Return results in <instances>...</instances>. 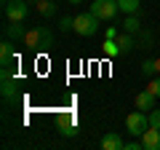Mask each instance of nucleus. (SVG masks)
<instances>
[{"mask_svg":"<svg viewBox=\"0 0 160 150\" xmlns=\"http://www.w3.org/2000/svg\"><path fill=\"white\" fill-rule=\"evenodd\" d=\"M24 46L29 48V51H48V48L53 46V32L48 27H43V24H38V27H32V29H27V35H24Z\"/></svg>","mask_w":160,"mask_h":150,"instance_id":"f257e3e1","label":"nucleus"},{"mask_svg":"<svg viewBox=\"0 0 160 150\" xmlns=\"http://www.w3.org/2000/svg\"><path fill=\"white\" fill-rule=\"evenodd\" d=\"M99 27H102V19H99L93 11H86V13H78V16H75V32H78L80 38L96 35Z\"/></svg>","mask_w":160,"mask_h":150,"instance_id":"f03ea898","label":"nucleus"},{"mask_svg":"<svg viewBox=\"0 0 160 150\" xmlns=\"http://www.w3.org/2000/svg\"><path fill=\"white\" fill-rule=\"evenodd\" d=\"M126 129H128V134H133V137H142V134L149 129V113H144V110H139V107L133 110V113H128Z\"/></svg>","mask_w":160,"mask_h":150,"instance_id":"7ed1b4c3","label":"nucleus"},{"mask_svg":"<svg viewBox=\"0 0 160 150\" xmlns=\"http://www.w3.org/2000/svg\"><path fill=\"white\" fill-rule=\"evenodd\" d=\"M3 13H6V22H24L29 16V3L27 0H11L3 6Z\"/></svg>","mask_w":160,"mask_h":150,"instance_id":"20e7f679","label":"nucleus"},{"mask_svg":"<svg viewBox=\"0 0 160 150\" xmlns=\"http://www.w3.org/2000/svg\"><path fill=\"white\" fill-rule=\"evenodd\" d=\"M91 11L96 13L102 22H112V19L118 16L120 6H118V0H93V3H91Z\"/></svg>","mask_w":160,"mask_h":150,"instance_id":"39448f33","label":"nucleus"},{"mask_svg":"<svg viewBox=\"0 0 160 150\" xmlns=\"http://www.w3.org/2000/svg\"><path fill=\"white\" fill-rule=\"evenodd\" d=\"M13 62H16V43L6 38L0 43V67H11Z\"/></svg>","mask_w":160,"mask_h":150,"instance_id":"423d86ee","label":"nucleus"},{"mask_svg":"<svg viewBox=\"0 0 160 150\" xmlns=\"http://www.w3.org/2000/svg\"><path fill=\"white\" fill-rule=\"evenodd\" d=\"M56 129H59V134H64V137H75V134H78V118L75 115H59Z\"/></svg>","mask_w":160,"mask_h":150,"instance_id":"0eeeda50","label":"nucleus"},{"mask_svg":"<svg viewBox=\"0 0 160 150\" xmlns=\"http://www.w3.org/2000/svg\"><path fill=\"white\" fill-rule=\"evenodd\" d=\"M142 147L144 150H160V129L149 126L147 131L142 134Z\"/></svg>","mask_w":160,"mask_h":150,"instance_id":"6e6552de","label":"nucleus"},{"mask_svg":"<svg viewBox=\"0 0 160 150\" xmlns=\"http://www.w3.org/2000/svg\"><path fill=\"white\" fill-rule=\"evenodd\" d=\"M24 35H27V29L22 27V22H6V27H3V38H8V40H24Z\"/></svg>","mask_w":160,"mask_h":150,"instance_id":"1a4fd4ad","label":"nucleus"},{"mask_svg":"<svg viewBox=\"0 0 160 150\" xmlns=\"http://www.w3.org/2000/svg\"><path fill=\"white\" fill-rule=\"evenodd\" d=\"M102 150H126V142L118 131H107L102 137Z\"/></svg>","mask_w":160,"mask_h":150,"instance_id":"9d476101","label":"nucleus"},{"mask_svg":"<svg viewBox=\"0 0 160 150\" xmlns=\"http://www.w3.org/2000/svg\"><path fill=\"white\" fill-rule=\"evenodd\" d=\"M0 91H3V99L6 102H13L19 94V83H16V75H11V78H3V83H0Z\"/></svg>","mask_w":160,"mask_h":150,"instance_id":"9b49d317","label":"nucleus"},{"mask_svg":"<svg viewBox=\"0 0 160 150\" xmlns=\"http://www.w3.org/2000/svg\"><path fill=\"white\" fill-rule=\"evenodd\" d=\"M155 99H158V97H155L149 88H144V91L136 94V99H133V102H136L139 110H144V113H147V110H155Z\"/></svg>","mask_w":160,"mask_h":150,"instance_id":"f8f14e48","label":"nucleus"},{"mask_svg":"<svg viewBox=\"0 0 160 150\" xmlns=\"http://www.w3.org/2000/svg\"><path fill=\"white\" fill-rule=\"evenodd\" d=\"M120 29L123 32H142V19H139V13H126V19H123V24H120Z\"/></svg>","mask_w":160,"mask_h":150,"instance_id":"ddd939ff","label":"nucleus"},{"mask_svg":"<svg viewBox=\"0 0 160 150\" xmlns=\"http://www.w3.org/2000/svg\"><path fill=\"white\" fill-rule=\"evenodd\" d=\"M35 8H38V13H40L43 19H53V16H56V11H59L53 0H38Z\"/></svg>","mask_w":160,"mask_h":150,"instance_id":"4468645a","label":"nucleus"},{"mask_svg":"<svg viewBox=\"0 0 160 150\" xmlns=\"http://www.w3.org/2000/svg\"><path fill=\"white\" fill-rule=\"evenodd\" d=\"M118 46H120V54H131L139 43H136V38H133L131 32H120L118 35Z\"/></svg>","mask_w":160,"mask_h":150,"instance_id":"2eb2a0df","label":"nucleus"},{"mask_svg":"<svg viewBox=\"0 0 160 150\" xmlns=\"http://www.w3.org/2000/svg\"><path fill=\"white\" fill-rule=\"evenodd\" d=\"M102 54H104V56H109V59L123 56V54H120V46H118V38H104V43H102Z\"/></svg>","mask_w":160,"mask_h":150,"instance_id":"dca6fc26","label":"nucleus"},{"mask_svg":"<svg viewBox=\"0 0 160 150\" xmlns=\"http://www.w3.org/2000/svg\"><path fill=\"white\" fill-rule=\"evenodd\" d=\"M118 6H120L123 13H139L142 3H139V0H118Z\"/></svg>","mask_w":160,"mask_h":150,"instance_id":"f3484780","label":"nucleus"},{"mask_svg":"<svg viewBox=\"0 0 160 150\" xmlns=\"http://www.w3.org/2000/svg\"><path fill=\"white\" fill-rule=\"evenodd\" d=\"M155 72H158V62H155V59H144L142 62V75L144 78H152Z\"/></svg>","mask_w":160,"mask_h":150,"instance_id":"a211bd4d","label":"nucleus"},{"mask_svg":"<svg viewBox=\"0 0 160 150\" xmlns=\"http://www.w3.org/2000/svg\"><path fill=\"white\" fill-rule=\"evenodd\" d=\"M69 29H75V19L72 16H62L59 19V32H69Z\"/></svg>","mask_w":160,"mask_h":150,"instance_id":"6ab92c4d","label":"nucleus"},{"mask_svg":"<svg viewBox=\"0 0 160 150\" xmlns=\"http://www.w3.org/2000/svg\"><path fill=\"white\" fill-rule=\"evenodd\" d=\"M139 48H152V32H142V38H139Z\"/></svg>","mask_w":160,"mask_h":150,"instance_id":"aec40b11","label":"nucleus"},{"mask_svg":"<svg viewBox=\"0 0 160 150\" xmlns=\"http://www.w3.org/2000/svg\"><path fill=\"white\" fill-rule=\"evenodd\" d=\"M147 88H149V91H152L155 97L160 99V75H158V78H152V81H149V86H147Z\"/></svg>","mask_w":160,"mask_h":150,"instance_id":"412c9836","label":"nucleus"},{"mask_svg":"<svg viewBox=\"0 0 160 150\" xmlns=\"http://www.w3.org/2000/svg\"><path fill=\"white\" fill-rule=\"evenodd\" d=\"M149 126L160 129V110H149Z\"/></svg>","mask_w":160,"mask_h":150,"instance_id":"4be33fe9","label":"nucleus"},{"mask_svg":"<svg viewBox=\"0 0 160 150\" xmlns=\"http://www.w3.org/2000/svg\"><path fill=\"white\" fill-rule=\"evenodd\" d=\"M120 32H123L120 27H107V32H104V38H118Z\"/></svg>","mask_w":160,"mask_h":150,"instance_id":"5701e85b","label":"nucleus"},{"mask_svg":"<svg viewBox=\"0 0 160 150\" xmlns=\"http://www.w3.org/2000/svg\"><path fill=\"white\" fill-rule=\"evenodd\" d=\"M126 150H144L142 147V139H139V142H136V139H133V142H126Z\"/></svg>","mask_w":160,"mask_h":150,"instance_id":"b1692460","label":"nucleus"},{"mask_svg":"<svg viewBox=\"0 0 160 150\" xmlns=\"http://www.w3.org/2000/svg\"><path fill=\"white\" fill-rule=\"evenodd\" d=\"M69 6H80V3H83V0H67Z\"/></svg>","mask_w":160,"mask_h":150,"instance_id":"393cba45","label":"nucleus"},{"mask_svg":"<svg viewBox=\"0 0 160 150\" xmlns=\"http://www.w3.org/2000/svg\"><path fill=\"white\" fill-rule=\"evenodd\" d=\"M155 62H158V72H160V56H158V59H155Z\"/></svg>","mask_w":160,"mask_h":150,"instance_id":"a878e982","label":"nucleus"},{"mask_svg":"<svg viewBox=\"0 0 160 150\" xmlns=\"http://www.w3.org/2000/svg\"><path fill=\"white\" fill-rule=\"evenodd\" d=\"M6 3H11V0H3V6H6Z\"/></svg>","mask_w":160,"mask_h":150,"instance_id":"bb28decb","label":"nucleus"},{"mask_svg":"<svg viewBox=\"0 0 160 150\" xmlns=\"http://www.w3.org/2000/svg\"><path fill=\"white\" fill-rule=\"evenodd\" d=\"M27 3H38V0H27Z\"/></svg>","mask_w":160,"mask_h":150,"instance_id":"cd10ccee","label":"nucleus"}]
</instances>
